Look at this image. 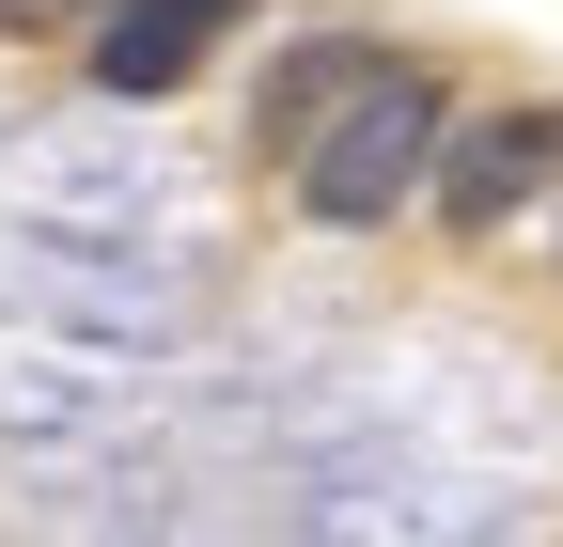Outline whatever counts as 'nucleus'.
I'll use <instances>...</instances> for the list:
<instances>
[{
	"label": "nucleus",
	"instance_id": "20e7f679",
	"mask_svg": "<svg viewBox=\"0 0 563 547\" xmlns=\"http://www.w3.org/2000/svg\"><path fill=\"white\" fill-rule=\"evenodd\" d=\"M548 172H563V110H485V125L439 142V220H454V235H501Z\"/></svg>",
	"mask_w": 563,
	"mask_h": 547
},
{
	"label": "nucleus",
	"instance_id": "f257e3e1",
	"mask_svg": "<svg viewBox=\"0 0 563 547\" xmlns=\"http://www.w3.org/2000/svg\"><path fill=\"white\" fill-rule=\"evenodd\" d=\"M532 501V391L454 345L361 360L282 423V547H501Z\"/></svg>",
	"mask_w": 563,
	"mask_h": 547
},
{
	"label": "nucleus",
	"instance_id": "423d86ee",
	"mask_svg": "<svg viewBox=\"0 0 563 547\" xmlns=\"http://www.w3.org/2000/svg\"><path fill=\"white\" fill-rule=\"evenodd\" d=\"M376 63H391L376 32H298V47H282V79H266V110H251V157H282V172H298V157H313V125L361 94Z\"/></svg>",
	"mask_w": 563,
	"mask_h": 547
},
{
	"label": "nucleus",
	"instance_id": "0eeeda50",
	"mask_svg": "<svg viewBox=\"0 0 563 547\" xmlns=\"http://www.w3.org/2000/svg\"><path fill=\"white\" fill-rule=\"evenodd\" d=\"M0 16H16V32H110L125 0H0Z\"/></svg>",
	"mask_w": 563,
	"mask_h": 547
},
{
	"label": "nucleus",
	"instance_id": "f03ea898",
	"mask_svg": "<svg viewBox=\"0 0 563 547\" xmlns=\"http://www.w3.org/2000/svg\"><path fill=\"white\" fill-rule=\"evenodd\" d=\"M0 220L79 235V250H141V266H203V203H188V172L157 142H125V94L0 125Z\"/></svg>",
	"mask_w": 563,
	"mask_h": 547
},
{
	"label": "nucleus",
	"instance_id": "7ed1b4c3",
	"mask_svg": "<svg viewBox=\"0 0 563 547\" xmlns=\"http://www.w3.org/2000/svg\"><path fill=\"white\" fill-rule=\"evenodd\" d=\"M439 142H454V110H439V79L391 47L361 94H344L329 125H313V157H298V220H329V235H376L391 203L439 172Z\"/></svg>",
	"mask_w": 563,
	"mask_h": 547
},
{
	"label": "nucleus",
	"instance_id": "39448f33",
	"mask_svg": "<svg viewBox=\"0 0 563 547\" xmlns=\"http://www.w3.org/2000/svg\"><path fill=\"white\" fill-rule=\"evenodd\" d=\"M235 16H251V0H125V16L95 32V94H125V110L188 94V79H203V47H220Z\"/></svg>",
	"mask_w": 563,
	"mask_h": 547
}]
</instances>
